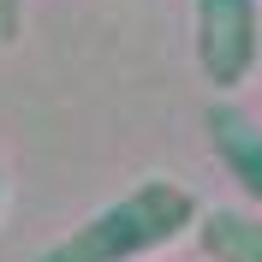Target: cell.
I'll return each mask as SVG.
<instances>
[{
    "label": "cell",
    "mask_w": 262,
    "mask_h": 262,
    "mask_svg": "<svg viewBox=\"0 0 262 262\" xmlns=\"http://www.w3.org/2000/svg\"><path fill=\"white\" fill-rule=\"evenodd\" d=\"M24 24V0H0V42H12Z\"/></svg>",
    "instance_id": "obj_5"
},
{
    "label": "cell",
    "mask_w": 262,
    "mask_h": 262,
    "mask_svg": "<svg viewBox=\"0 0 262 262\" xmlns=\"http://www.w3.org/2000/svg\"><path fill=\"white\" fill-rule=\"evenodd\" d=\"M196 221H203V209L179 179H143L125 196L101 203L90 221H78L66 238H54L36 262H137L149 250L173 245L179 232H191Z\"/></svg>",
    "instance_id": "obj_1"
},
{
    "label": "cell",
    "mask_w": 262,
    "mask_h": 262,
    "mask_svg": "<svg viewBox=\"0 0 262 262\" xmlns=\"http://www.w3.org/2000/svg\"><path fill=\"white\" fill-rule=\"evenodd\" d=\"M196 238L214 262H262V221L245 209H209L196 221Z\"/></svg>",
    "instance_id": "obj_4"
},
{
    "label": "cell",
    "mask_w": 262,
    "mask_h": 262,
    "mask_svg": "<svg viewBox=\"0 0 262 262\" xmlns=\"http://www.w3.org/2000/svg\"><path fill=\"white\" fill-rule=\"evenodd\" d=\"M262 60V0H196V66L214 90H238Z\"/></svg>",
    "instance_id": "obj_2"
},
{
    "label": "cell",
    "mask_w": 262,
    "mask_h": 262,
    "mask_svg": "<svg viewBox=\"0 0 262 262\" xmlns=\"http://www.w3.org/2000/svg\"><path fill=\"white\" fill-rule=\"evenodd\" d=\"M203 125H209V143L221 155V167L232 173V185L250 203H262V125L245 107H232V101H214L209 114H203Z\"/></svg>",
    "instance_id": "obj_3"
}]
</instances>
